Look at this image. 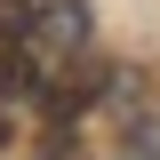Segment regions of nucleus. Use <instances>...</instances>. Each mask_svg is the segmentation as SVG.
<instances>
[{
	"instance_id": "f257e3e1",
	"label": "nucleus",
	"mask_w": 160,
	"mask_h": 160,
	"mask_svg": "<svg viewBox=\"0 0 160 160\" xmlns=\"http://www.w3.org/2000/svg\"><path fill=\"white\" fill-rule=\"evenodd\" d=\"M16 48L32 56L40 88H48L64 64H80V56H88V8H80V0H48V8H32V24H24V40H16Z\"/></svg>"
},
{
	"instance_id": "f03ea898",
	"label": "nucleus",
	"mask_w": 160,
	"mask_h": 160,
	"mask_svg": "<svg viewBox=\"0 0 160 160\" xmlns=\"http://www.w3.org/2000/svg\"><path fill=\"white\" fill-rule=\"evenodd\" d=\"M24 24H32V0H0V48L24 40Z\"/></svg>"
},
{
	"instance_id": "20e7f679",
	"label": "nucleus",
	"mask_w": 160,
	"mask_h": 160,
	"mask_svg": "<svg viewBox=\"0 0 160 160\" xmlns=\"http://www.w3.org/2000/svg\"><path fill=\"white\" fill-rule=\"evenodd\" d=\"M0 144H8V112H0Z\"/></svg>"
},
{
	"instance_id": "7ed1b4c3",
	"label": "nucleus",
	"mask_w": 160,
	"mask_h": 160,
	"mask_svg": "<svg viewBox=\"0 0 160 160\" xmlns=\"http://www.w3.org/2000/svg\"><path fill=\"white\" fill-rule=\"evenodd\" d=\"M136 160H160V120H144V128H136Z\"/></svg>"
}]
</instances>
